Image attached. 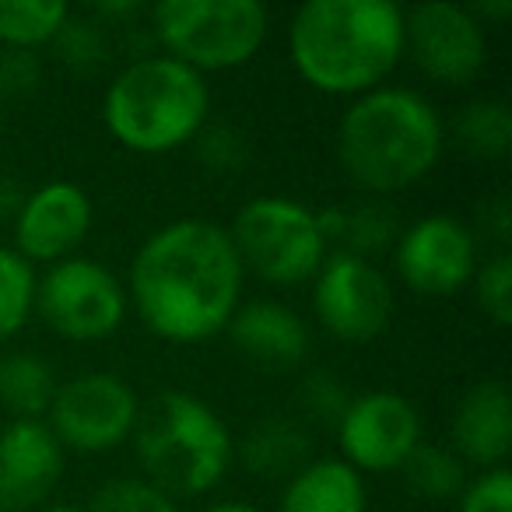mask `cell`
<instances>
[{
    "mask_svg": "<svg viewBox=\"0 0 512 512\" xmlns=\"http://www.w3.org/2000/svg\"><path fill=\"white\" fill-rule=\"evenodd\" d=\"M57 393L53 365L36 351H8L0 355V407L11 418L43 421Z\"/></svg>",
    "mask_w": 512,
    "mask_h": 512,
    "instance_id": "cell-21",
    "label": "cell"
},
{
    "mask_svg": "<svg viewBox=\"0 0 512 512\" xmlns=\"http://www.w3.org/2000/svg\"><path fill=\"white\" fill-rule=\"evenodd\" d=\"M309 432L302 428V421L274 414V418L256 421L249 428L246 439L235 446V460H242V467L256 477L267 481H288L295 470H302L309 463Z\"/></svg>",
    "mask_w": 512,
    "mask_h": 512,
    "instance_id": "cell-20",
    "label": "cell"
},
{
    "mask_svg": "<svg viewBox=\"0 0 512 512\" xmlns=\"http://www.w3.org/2000/svg\"><path fill=\"white\" fill-rule=\"evenodd\" d=\"M334 432L341 460L362 477L393 474L425 442L418 407L397 390H369L351 397Z\"/></svg>",
    "mask_w": 512,
    "mask_h": 512,
    "instance_id": "cell-13",
    "label": "cell"
},
{
    "mask_svg": "<svg viewBox=\"0 0 512 512\" xmlns=\"http://www.w3.org/2000/svg\"><path fill=\"white\" fill-rule=\"evenodd\" d=\"M141 477L172 498L214 491L235 463V439L211 404L186 390H162L141 404L134 425Z\"/></svg>",
    "mask_w": 512,
    "mask_h": 512,
    "instance_id": "cell-5",
    "label": "cell"
},
{
    "mask_svg": "<svg viewBox=\"0 0 512 512\" xmlns=\"http://www.w3.org/2000/svg\"><path fill=\"white\" fill-rule=\"evenodd\" d=\"M22 200H25V190L18 186V179L0 176V228H8L11 221H15Z\"/></svg>",
    "mask_w": 512,
    "mask_h": 512,
    "instance_id": "cell-34",
    "label": "cell"
},
{
    "mask_svg": "<svg viewBox=\"0 0 512 512\" xmlns=\"http://www.w3.org/2000/svg\"><path fill=\"white\" fill-rule=\"evenodd\" d=\"M470 11H474L477 22L488 29L491 22H505V18L512 15V0H484V4H467Z\"/></svg>",
    "mask_w": 512,
    "mask_h": 512,
    "instance_id": "cell-35",
    "label": "cell"
},
{
    "mask_svg": "<svg viewBox=\"0 0 512 512\" xmlns=\"http://www.w3.org/2000/svg\"><path fill=\"white\" fill-rule=\"evenodd\" d=\"M46 81V67L39 53L29 50H0V102L36 95Z\"/></svg>",
    "mask_w": 512,
    "mask_h": 512,
    "instance_id": "cell-32",
    "label": "cell"
},
{
    "mask_svg": "<svg viewBox=\"0 0 512 512\" xmlns=\"http://www.w3.org/2000/svg\"><path fill=\"white\" fill-rule=\"evenodd\" d=\"M299 400H302V407H306V414L313 421L320 418L323 425H337V418H341L344 407H348L351 393H348V386L334 376V372L316 369V372H309V376L302 379Z\"/></svg>",
    "mask_w": 512,
    "mask_h": 512,
    "instance_id": "cell-31",
    "label": "cell"
},
{
    "mask_svg": "<svg viewBox=\"0 0 512 512\" xmlns=\"http://www.w3.org/2000/svg\"><path fill=\"white\" fill-rule=\"evenodd\" d=\"M71 8L64 0H0V46L39 53L57 39Z\"/></svg>",
    "mask_w": 512,
    "mask_h": 512,
    "instance_id": "cell-23",
    "label": "cell"
},
{
    "mask_svg": "<svg viewBox=\"0 0 512 512\" xmlns=\"http://www.w3.org/2000/svg\"><path fill=\"white\" fill-rule=\"evenodd\" d=\"M95 225V204L88 190L71 179L25 190V200L11 221V249L32 267H53L67 256H78Z\"/></svg>",
    "mask_w": 512,
    "mask_h": 512,
    "instance_id": "cell-14",
    "label": "cell"
},
{
    "mask_svg": "<svg viewBox=\"0 0 512 512\" xmlns=\"http://www.w3.org/2000/svg\"><path fill=\"white\" fill-rule=\"evenodd\" d=\"M320 228L327 235L330 253H351L372 260L379 253H390L393 242L400 235V218L386 200H362V204H344V207H323Z\"/></svg>",
    "mask_w": 512,
    "mask_h": 512,
    "instance_id": "cell-19",
    "label": "cell"
},
{
    "mask_svg": "<svg viewBox=\"0 0 512 512\" xmlns=\"http://www.w3.org/2000/svg\"><path fill=\"white\" fill-rule=\"evenodd\" d=\"M474 299L481 306V313L495 323L498 330H505L512 323V256L509 249H495L491 256H484L477 264V274L470 281Z\"/></svg>",
    "mask_w": 512,
    "mask_h": 512,
    "instance_id": "cell-27",
    "label": "cell"
},
{
    "mask_svg": "<svg viewBox=\"0 0 512 512\" xmlns=\"http://www.w3.org/2000/svg\"><path fill=\"white\" fill-rule=\"evenodd\" d=\"M449 449L481 470L505 467L512 449V397L502 379H481L460 393L449 418Z\"/></svg>",
    "mask_w": 512,
    "mask_h": 512,
    "instance_id": "cell-17",
    "label": "cell"
},
{
    "mask_svg": "<svg viewBox=\"0 0 512 512\" xmlns=\"http://www.w3.org/2000/svg\"><path fill=\"white\" fill-rule=\"evenodd\" d=\"M36 267L15 253L11 246H0V341L18 337L36 316Z\"/></svg>",
    "mask_w": 512,
    "mask_h": 512,
    "instance_id": "cell-25",
    "label": "cell"
},
{
    "mask_svg": "<svg viewBox=\"0 0 512 512\" xmlns=\"http://www.w3.org/2000/svg\"><path fill=\"white\" fill-rule=\"evenodd\" d=\"M404 57L442 88H467L488 64V29L467 4H418L404 11Z\"/></svg>",
    "mask_w": 512,
    "mask_h": 512,
    "instance_id": "cell-12",
    "label": "cell"
},
{
    "mask_svg": "<svg viewBox=\"0 0 512 512\" xmlns=\"http://www.w3.org/2000/svg\"><path fill=\"white\" fill-rule=\"evenodd\" d=\"M36 313L71 344L109 341L127 323V285L113 267L92 256H67L36 281Z\"/></svg>",
    "mask_w": 512,
    "mask_h": 512,
    "instance_id": "cell-8",
    "label": "cell"
},
{
    "mask_svg": "<svg viewBox=\"0 0 512 512\" xmlns=\"http://www.w3.org/2000/svg\"><path fill=\"white\" fill-rule=\"evenodd\" d=\"M446 151V120L428 95L383 85L351 99L337 120V162L369 197L383 200L428 179Z\"/></svg>",
    "mask_w": 512,
    "mask_h": 512,
    "instance_id": "cell-3",
    "label": "cell"
},
{
    "mask_svg": "<svg viewBox=\"0 0 512 512\" xmlns=\"http://www.w3.org/2000/svg\"><path fill=\"white\" fill-rule=\"evenodd\" d=\"M288 60L327 99L383 88L404 60V8L393 0H309L288 22Z\"/></svg>",
    "mask_w": 512,
    "mask_h": 512,
    "instance_id": "cell-2",
    "label": "cell"
},
{
    "mask_svg": "<svg viewBox=\"0 0 512 512\" xmlns=\"http://www.w3.org/2000/svg\"><path fill=\"white\" fill-rule=\"evenodd\" d=\"M158 53L197 74L239 71L271 39V11L260 0H162L148 8Z\"/></svg>",
    "mask_w": 512,
    "mask_h": 512,
    "instance_id": "cell-6",
    "label": "cell"
},
{
    "mask_svg": "<svg viewBox=\"0 0 512 512\" xmlns=\"http://www.w3.org/2000/svg\"><path fill=\"white\" fill-rule=\"evenodd\" d=\"M53 53L60 57V64L71 74H99L109 60V29L92 15H74L64 22V29L53 39Z\"/></svg>",
    "mask_w": 512,
    "mask_h": 512,
    "instance_id": "cell-26",
    "label": "cell"
},
{
    "mask_svg": "<svg viewBox=\"0 0 512 512\" xmlns=\"http://www.w3.org/2000/svg\"><path fill=\"white\" fill-rule=\"evenodd\" d=\"M141 414L137 390L116 372H81L57 383L46 411V428L64 446V453L106 456L130 442Z\"/></svg>",
    "mask_w": 512,
    "mask_h": 512,
    "instance_id": "cell-9",
    "label": "cell"
},
{
    "mask_svg": "<svg viewBox=\"0 0 512 512\" xmlns=\"http://www.w3.org/2000/svg\"><path fill=\"white\" fill-rule=\"evenodd\" d=\"M225 334L246 362L267 372L299 369L313 348L309 323L281 299H242Z\"/></svg>",
    "mask_w": 512,
    "mask_h": 512,
    "instance_id": "cell-16",
    "label": "cell"
},
{
    "mask_svg": "<svg viewBox=\"0 0 512 512\" xmlns=\"http://www.w3.org/2000/svg\"><path fill=\"white\" fill-rule=\"evenodd\" d=\"M36 512H85V509H78V505H43Z\"/></svg>",
    "mask_w": 512,
    "mask_h": 512,
    "instance_id": "cell-37",
    "label": "cell"
},
{
    "mask_svg": "<svg viewBox=\"0 0 512 512\" xmlns=\"http://www.w3.org/2000/svg\"><path fill=\"white\" fill-rule=\"evenodd\" d=\"M456 512H512V470L491 467L467 477L456 495Z\"/></svg>",
    "mask_w": 512,
    "mask_h": 512,
    "instance_id": "cell-30",
    "label": "cell"
},
{
    "mask_svg": "<svg viewBox=\"0 0 512 512\" xmlns=\"http://www.w3.org/2000/svg\"><path fill=\"white\" fill-rule=\"evenodd\" d=\"M390 256L407 292L449 299L456 292H467L474 281L481 264V239L463 218L435 211L400 228Z\"/></svg>",
    "mask_w": 512,
    "mask_h": 512,
    "instance_id": "cell-10",
    "label": "cell"
},
{
    "mask_svg": "<svg viewBox=\"0 0 512 512\" xmlns=\"http://www.w3.org/2000/svg\"><path fill=\"white\" fill-rule=\"evenodd\" d=\"M200 512H264V509H260V505H253V502H246V498H225V502L204 505Z\"/></svg>",
    "mask_w": 512,
    "mask_h": 512,
    "instance_id": "cell-36",
    "label": "cell"
},
{
    "mask_svg": "<svg viewBox=\"0 0 512 512\" xmlns=\"http://www.w3.org/2000/svg\"><path fill=\"white\" fill-rule=\"evenodd\" d=\"M102 123L134 155H172L190 148L211 123V85L165 53H144L106 85Z\"/></svg>",
    "mask_w": 512,
    "mask_h": 512,
    "instance_id": "cell-4",
    "label": "cell"
},
{
    "mask_svg": "<svg viewBox=\"0 0 512 512\" xmlns=\"http://www.w3.org/2000/svg\"><path fill=\"white\" fill-rule=\"evenodd\" d=\"M278 512H369V484L341 456H316L285 481Z\"/></svg>",
    "mask_w": 512,
    "mask_h": 512,
    "instance_id": "cell-18",
    "label": "cell"
},
{
    "mask_svg": "<svg viewBox=\"0 0 512 512\" xmlns=\"http://www.w3.org/2000/svg\"><path fill=\"white\" fill-rule=\"evenodd\" d=\"M64 477V446L46 421L0 425V512H36Z\"/></svg>",
    "mask_w": 512,
    "mask_h": 512,
    "instance_id": "cell-15",
    "label": "cell"
},
{
    "mask_svg": "<svg viewBox=\"0 0 512 512\" xmlns=\"http://www.w3.org/2000/svg\"><path fill=\"white\" fill-rule=\"evenodd\" d=\"M88 512H179V505L144 477H116L95 491Z\"/></svg>",
    "mask_w": 512,
    "mask_h": 512,
    "instance_id": "cell-28",
    "label": "cell"
},
{
    "mask_svg": "<svg viewBox=\"0 0 512 512\" xmlns=\"http://www.w3.org/2000/svg\"><path fill=\"white\" fill-rule=\"evenodd\" d=\"M407 488L418 498H428V502H449L463 491L467 484V463L453 453L442 442H421L407 463L400 467Z\"/></svg>",
    "mask_w": 512,
    "mask_h": 512,
    "instance_id": "cell-24",
    "label": "cell"
},
{
    "mask_svg": "<svg viewBox=\"0 0 512 512\" xmlns=\"http://www.w3.org/2000/svg\"><path fill=\"white\" fill-rule=\"evenodd\" d=\"M453 137L477 162H498L512 151V109L502 99H474L453 116Z\"/></svg>",
    "mask_w": 512,
    "mask_h": 512,
    "instance_id": "cell-22",
    "label": "cell"
},
{
    "mask_svg": "<svg viewBox=\"0 0 512 512\" xmlns=\"http://www.w3.org/2000/svg\"><path fill=\"white\" fill-rule=\"evenodd\" d=\"M481 235H488L495 242V249H505L509 246V235H512V207L502 193L488 200L481 207Z\"/></svg>",
    "mask_w": 512,
    "mask_h": 512,
    "instance_id": "cell-33",
    "label": "cell"
},
{
    "mask_svg": "<svg viewBox=\"0 0 512 512\" xmlns=\"http://www.w3.org/2000/svg\"><path fill=\"white\" fill-rule=\"evenodd\" d=\"M246 278H260L271 288H299L316 278L330 256L320 214L285 193L253 197L235 211L228 225Z\"/></svg>",
    "mask_w": 512,
    "mask_h": 512,
    "instance_id": "cell-7",
    "label": "cell"
},
{
    "mask_svg": "<svg viewBox=\"0 0 512 512\" xmlns=\"http://www.w3.org/2000/svg\"><path fill=\"white\" fill-rule=\"evenodd\" d=\"M316 323L341 344H372L393 320V288L376 260L330 253L313 278Z\"/></svg>",
    "mask_w": 512,
    "mask_h": 512,
    "instance_id": "cell-11",
    "label": "cell"
},
{
    "mask_svg": "<svg viewBox=\"0 0 512 512\" xmlns=\"http://www.w3.org/2000/svg\"><path fill=\"white\" fill-rule=\"evenodd\" d=\"M130 313L165 344L193 348L225 334L242 306L246 271L228 228L211 218H176L137 246L127 274Z\"/></svg>",
    "mask_w": 512,
    "mask_h": 512,
    "instance_id": "cell-1",
    "label": "cell"
},
{
    "mask_svg": "<svg viewBox=\"0 0 512 512\" xmlns=\"http://www.w3.org/2000/svg\"><path fill=\"white\" fill-rule=\"evenodd\" d=\"M0 137H4V102H0Z\"/></svg>",
    "mask_w": 512,
    "mask_h": 512,
    "instance_id": "cell-38",
    "label": "cell"
},
{
    "mask_svg": "<svg viewBox=\"0 0 512 512\" xmlns=\"http://www.w3.org/2000/svg\"><path fill=\"white\" fill-rule=\"evenodd\" d=\"M193 151L218 176H239L249 165V137L232 123H207L193 141Z\"/></svg>",
    "mask_w": 512,
    "mask_h": 512,
    "instance_id": "cell-29",
    "label": "cell"
}]
</instances>
